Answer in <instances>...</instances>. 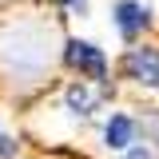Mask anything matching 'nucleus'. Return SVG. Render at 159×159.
<instances>
[{"mask_svg":"<svg viewBox=\"0 0 159 159\" xmlns=\"http://www.w3.org/2000/svg\"><path fill=\"white\" fill-rule=\"evenodd\" d=\"M64 56H68V64H72V68L88 72L92 80H103V72H107V60H103V52H99L96 44H88V40H72Z\"/></svg>","mask_w":159,"mask_h":159,"instance_id":"obj_1","label":"nucleus"},{"mask_svg":"<svg viewBox=\"0 0 159 159\" xmlns=\"http://www.w3.org/2000/svg\"><path fill=\"white\" fill-rule=\"evenodd\" d=\"M127 72L147 84V88H159V52L155 48H131L127 52Z\"/></svg>","mask_w":159,"mask_h":159,"instance_id":"obj_2","label":"nucleus"},{"mask_svg":"<svg viewBox=\"0 0 159 159\" xmlns=\"http://www.w3.org/2000/svg\"><path fill=\"white\" fill-rule=\"evenodd\" d=\"M116 24H119L123 36H135L139 28L147 24V8H139L135 0H119L116 4Z\"/></svg>","mask_w":159,"mask_h":159,"instance_id":"obj_3","label":"nucleus"},{"mask_svg":"<svg viewBox=\"0 0 159 159\" xmlns=\"http://www.w3.org/2000/svg\"><path fill=\"white\" fill-rule=\"evenodd\" d=\"M131 135H135V123L127 116H111V123H107V131H103V139H107V147H127L131 143Z\"/></svg>","mask_w":159,"mask_h":159,"instance_id":"obj_4","label":"nucleus"},{"mask_svg":"<svg viewBox=\"0 0 159 159\" xmlns=\"http://www.w3.org/2000/svg\"><path fill=\"white\" fill-rule=\"evenodd\" d=\"M68 103H72L76 111H88V107H92V92H88V88H72V92H68Z\"/></svg>","mask_w":159,"mask_h":159,"instance_id":"obj_5","label":"nucleus"},{"mask_svg":"<svg viewBox=\"0 0 159 159\" xmlns=\"http://www.w3.org/2000/svg\"><path fill=\"white\" fill-rule=\"evenodd\" d=\"M12 155H16V143L8 135H0V159H12Z\"/></svg>","mask_w":159,"mask_h":159,"instance_id":"obj_6","label":"nucleus"},{"mask_svg":"<svg viewBox=\"0 0 159 159\" xmlns=\"http://www.w3.org/2000/svg\"><path fill=\"white\" fill-rule=\"evenodd\" d=\"M127 159H147V151H139V147H131V151H127Z\"/></svg>","mask_w":159,"mask_h":159,"instance_id":"obj_7","label":"nucleus"},{"mask_svg":"<svg viewBox=\"0 0 159 159\" xmlns=\"http://www.w3.org/2000/svg\"><path fill=\"white\" fill-rule=\"evenodd\" d=\"M64 4H80V0H64Z\"/></svg>","mask_w":159,"mask_h":159,"instance_id":"obj_8","label":"nucleus"}]
</instances>
